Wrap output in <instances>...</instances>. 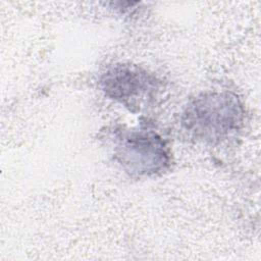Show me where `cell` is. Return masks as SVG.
Listing matches in <instances>:
<instances>
[{"mask_svg": "<svg viewBox=\"0 0 261 261\" xmlns=\"http://www.w3.org/2000/svg\"><path fill=\"white\" fill-rule=\"evenodd\" d=\"M242 107L236 96L210 94L195 100L185 113L184 124L196 136L213 141L237 129L242 121Z\"/></svg>", "mask_w": 261, "mask_h": 261, "instance_id": "cell-1", "label": "cell"}, {"mask_svg": "<svg viewBox=\"0 0 261 261\" xmlns=\"http://www.w3.org/2000/svg\"><path fill=\"white\" fill-rule=\"evenodd\" d=\"M116 157L129 172L139 174L153 173L167 161L160 138L155 134L146 133L122 135L116 147Z\"/></svg>", "mask_w": 261, "mask_h": 261, "instance_id": "cell-2", "label": "cell"}, {"mask_svg": "<svg viewBox=\"0 0 261 261\" xmlns=\"http://www.w3.org/2000/svg\"><path fill=\"white\" fill-rule=\"evenodd\" d=\"M153 80L138 68L119 65L109 70L102 80L107 95L119 100L136 99L152 90Z\"/></svg>", "mask_w": 261, "mask_h": 261, "instance_id": "cell-3", "label": "cell"}]
</instances>
